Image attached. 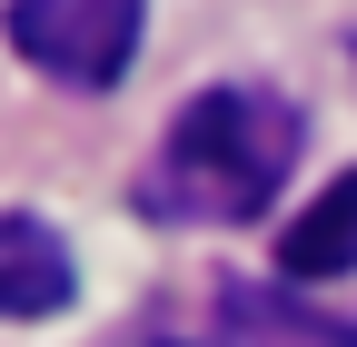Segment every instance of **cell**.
I'll list each match as a JSON object with an SVG mask.
<instances>
[{"mask_svg":"<svg viewBox=\"0 0 357 347\" xmlns=\"http://www.w3.org/2000/svg\"><path fill=\"white\" fill-rule=\"evenodd\" d=\"M189 347H357V318L288 298V288H258V278H218Z\"/></svg>","mask_w":357,"mask_h":347,"instance_id":"obj_3","label":"cell"},{"mask_svg":"<svg viewBox=\"0 0 357 347\" xmlns=\"http://www.w3.org/2000/svg\"><path fill=\"white\" fill-rule=\"evenodd\" d=\"M288 169H298V109L258 79H229V90H199L159 129V159L139 169V219H159V229L268 219Z\"/></svg>","mask_w":357,"mask_h":347,"instance_id":"obj_1","label":"cell"},{"mask_svg":"<svg viewBox=\"0 0 357 347\" xmlns=\"http://www.w3.org/2000/svg\"><path fill=\"white\" fill-rule=\"evenodd\" d=\"M278 268H288V278H347V268H357V169H347V179H328V189L288 219Z\"/></svg>","mask_w":357,"mask_h":347,"instance_id":"obj_5","label":"cell"},{"mask_svg":"<svg viewBox=\"0 0 357 347\" xmlns=\"http://www.w3.org/2000/svg\"><path fill=\"white\" fill-rule=\"evenodd\" d=\"M0 30H10V50L40 79H60V90H119L129 60H139L149 0H10Z\"/></svg>","mask_w":357,"mask_h":347,"instance_id":"obj_2","label":"cell"},{"mask_svg":"<svg viewBox=\"0 0 357 347\" xmlns=\"http://www.w3.org/2000/svg\"><path fill=\"white\" fill-rule=\"evenodd\" d=\"M70 288H79L70 238L30 208H0V318H50V308H70Z\"/></svg>","mask_w":357,"mask_h":347,"instance_id":"obj_4","label":"cell"}]
</instances>
